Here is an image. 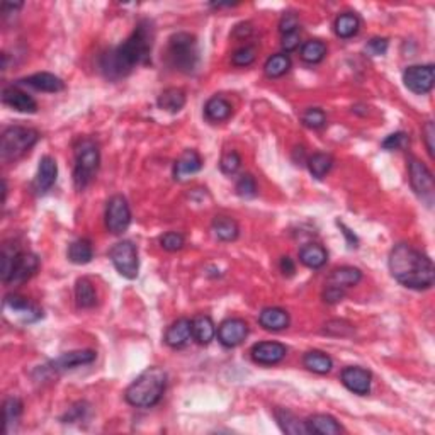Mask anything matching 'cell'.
I'll return each mask as SVG.
<instances>
[{"label":"cell","mask_w":435,"mask_h":435,"mask_svg":"<svg viewBox=\"0 0 435 435\" xmlns=\"http://www.w3.org/2000/svg\"><path fill=\"white\" fill-rule=\"evenodd\" d=\"M56 177H58V165H56V160L49 155H45L40 160V165H38V174L36 180H34V187L40 194L48 192L56 182Z\"/></svg>","instance_id":"cell-19"},{"label":"cell","mask_w":435,"mask_h":435,"mask_svg":"<svg viewBox=\"0 0 435 435\" xmlns=\"http://www.w3.org/2000/svg\"><path fill=\"white\" fill-rule=\"evenodd\" d=\"M298 26H299V17L296 16L295 12H286L284 16L281 17V23H279V31H281L282 36H284V34L296 33V31H298Z\"/></svg>","instance_id":"cell-46"},{"label":"cell","mask_w":435,"mask_h":435,"mask_svg":"<svg viewBox=\"0 0 435 435\" xmlns=\"http://www.w3.org/2000/svg\"><path fill=\"white\" fill-rule=\"evenodd\" d=\"M75 303L80 310H90L97 305V293L90 279L80 277L75 282Z\"/></svg>","instance_id":"cell-28"},{"label":"cell","mask_w":435,"mask_h":435,"mask_svg":"<svg viewBox=\"0 0 435 435\" xmlns=\"http://www.w3.org/2000/svg\"><path fill=\"white\" fill-rule=\"evenodd\" d=\"M21 256V250L16 243H5L2 249V253H0V275H2V281L5 284H9L10 277H12L14 272V265H16L17 259Z\"/></svg>","instance_id":"cell-33"},{"label":"cell","mask_w":435,"mask_h":435,"mask_svg":"<svg viewBox=\"0 0 435 435\" xmlns=\"http://www.w3.org/2000/svg\"><path fill=\"white\" fill-rule=\"evenodd\" d=\"M203 169V158L196 150H186L174 165L175 180H186Z\"/></svg>","instance_id":"cell-20"},{"label":"cell","mask_w":435,"mask_h":435,"mask_svg":"<svg viewBox=\"0 0 435 435\" xmlns=\"http://www.w3.org/2000/svg\"><path fill=\"white\" fill-rule=\"evenodd\" d=\"M240 165H242V158H240V155L236 153L235 150L225 151L221 157V162H219V169H221L223 174L226 175L235 174L240 169Z\"/></svg>","instance_id":"cell-43"},{"label":"cell","mask_w":435,"mask_h":435,"mask_svg":"<svg viewBox=\"0 0 435 435\" xmlns=\"http://www.w3.org/2000/svg\"><path fill=\"white\" fill-rule=\"evenodd\" d=\"M101 165V150L99 145L90 138H84L75 147V167H73V182L77 190H84L95 179Z\"/></svg>","instance_id":"cell-4"},{"label":"cell","mask_w":435,"mask_h":435,"mask_svg":"<svg viewBox=\"0 0 435 435\" xmlns=\"http://www.w3.org/2000/svg\"><path fill=\"white\" fill-rule=\"evenodd\" d=\"M131 225V210L125 196L116 194L108 201L105 206V228L112 235H121Z\"/></svg>","instance_id":"cell-9"},{"label":"cell","mask_w":435,"mask_h":435,"mask_svg":"<svg viewBox=\"0 0 435 435\" xmlns=\"http://www.w3.org/2000/svg\"><path fill=\"white\" fill-rule=\"evenodd\" d=\"M366 51L371 56H383L388 51V40H384V38H373L366 45Z\"/></svg>","instance_id":"cell-47"},{"label":"cell","mask_w":435,"mask_h":435,"mask_svg":"<svg viewBox=\"0 0 435 435\" xmlns=\"http://www.w3.org/2000/svg\"><path fill=\"white\" fill-rule=\"evenodd\" d=\"M167 390V373L160 367L145 369L125 393L126 401L136 408H151L157 405Z\"/></svg>","instance_id":"cell-3"},{"label":"cell","mask_w":435,"mask_h":435,"mask_svg":"<svg viewBox=\"0 0 435 435\" xmlns=\"http://www.w3.org/2000/svg\"><path fill=\"white\" fill-rule=\"evenodd\" d=\"M289 69H291V58L286 53H275V55L269 56L264 65V72L269 79H279V77L286 75Z\"/></svg>","instance_id":"cell-37"},{"label":"cell","mask_w":435,"mask_h":435,"mask_svg":"<svg viewBox=\"0 0 435 435\" xmlns=\"http://www.w3.org/2000/svg\"><path fill=\"white\" fill-rule=\"evenodd\" d=\"M169 62L182 73H192L199 63V46L194 34L175 33L169 40Z\"/></svg>","instance_id":"cell-6"},{"label":"cell","mask_w":435,"mask_h":435,"mask_svg":"<svg viewBox=\"0 0 435 435\" xmlns=\"http://www.w3.org/2000/svg\"><path fill=\"white\" fill-rule=\"evenodd\" d=\"M279 267H281V272L286 275V277H291V275H295L296 272L295 262H293L291 257L288 256L281 257V264H279Z\"/></svg>","instance_id":"cell-52"},{"label":"cell","mask_w":435,"mask_h":435,"mask_svg":"<svg viewBox=\"0 0 435 435\" xmlns=\"http://www.w3.org/2000/svg\"><path fill=\"white\" fill-rule=\"evenodd\" d=\"M340 381L350 393L364 396L369 395L371 383H373V374L367 369L359 366H349L342 371Z\"/></svg>","instance_id":"cell-12"},{"label":"cell","mask_w":435,"mask_h":435,"mask_svg":"<svg viewBox=\"0 0 435 435\" xmlns=\"http://www.w3.org/2000/svg\"><path fill=\"white\" fill-rule=\"evenodd\" d=\"M259 323L264 330L269 332H281L286 330L291 323L289 313L282 308H265L259 314Z\"/></svg>","instance_id":"cell-21"},{"label":"cell","mask_w":435,"mask_h":435,"mask_svg":"<svg viewBox=\"0 0 435 435\" xmlns=\"http://www.w3.org/2000/svg\"><path fill=\"white\" fill-rule=\"evenodd\" d=\"M216 337V327L206 314H197L192 320V340L199 345H208Z\"/></svg>","instance_id":"cell-25"},{"label":"cell","mask_w":435,"mask_h":435,"mask_svg":"<svg viewBox=\"0 0 435 435\" xmlns=\"http://www.w3.org/2000/svg\"><path fill=\"white\" fill-rule=\"evenodd\" d=\"M408 145H410V138H408V134L403 133V131H398V133L390 134V136H388L386 140L383 141V148L388 151L403 150V148H406Z\"/></svg>","instance_id":"cell-45"},{"label":"cell","mask_w":435,"mask_h":435,"mask_svg":"<svg viewBox=\"0 0 435 435\" xmlns=\"http://www.w3.org/2000/svg\"><path fill=\"white\" fill-rule=\"evenodd\" d=\"M408 174H410V184H412V189L415 190L417 196H419L429 208L432 206L434 190H435L432 172L427 169V165L423 164V162L417 160V158H410Z\"/></svg>","instance_id":"cell-8"},{"label":"cell","mask_w":435,"mask_h":435,"mask_svg":"<svg viewBox=\"0 0 435 435\" xmlns=\"http://www.w3.org/2000/svg\"><path fill=\"white\" fill-rule=\"evenodd\" d=\"M160 245L162 249L167 250V252H179V250H182L184 245H186V238H184L182 233L169 232L160 238Z\"/></svg>","instance_id":"cell-44"},{"label":"cell","mask_w":435,"mask_h":435,"mask_svg":"<svg viewBox=\"0 0 435 435\" xmlns=\"http://www.w3.org/2000/svg\"><path fill=\"white\" fill-rule=\"evenodd\" d=\"M94 259V249H92L90 240L79 238L70 243L69 247V260L77 265H86Z\"/></svg>","instance_id":"cell-36"},{"label":"cell","mask_w":435,"mask_h":435,"mask_svg":"<svg viewBox=\"0 0 435 435\" xmlns=\"http://www.w3.org/2000/svg\"><path fill=\"white\" fill-rule=\"evenodd\" d=\"M338 226H340V228H342V233H344L345 238H347V243H349L350 249H357V243H359V242H357V236L353 235L352 232H350V229L347 228V226L344 225V223L338 221Z\"/></svg>","instance_id":"cell-53"},{"label":"cell","mask_w":435,"mask_h":435,"mask_svg":"<svg viewBox=\"0 0 435 435\" xmlns=\"http://www.w3.org/2000/svg\"><path fill=\"white\" fill-rule=\"evenodd\" d=\"M303 364L308 371L314 374H328L334 367V360L321 350H310L303 357Z\"/></svg>","instance_id":"cell-32"},{"label":"cell","mask_w":435,"mask_h":435,"mask_svg":"<svg viewBox=\"0 0 435 435\" xmlns=\"http://www.w3.org/2000/svg\"><path fill=\"white\" fill-rule=\"evenodd\" d=\"M301 121H303V125L306 126V128L320 129V128H323L325 125H327V116H325V112L321 111V109L310 108V109H306L305 112H303Z\"/></svg>","instance_id":"cell-40"},{"label":"cell","mask_w":435,"mask_h":435,"mask_svg":"<svg viewBox=\"0 0 435 435\" xmlns=\"http://www.w3.org/2000/svg\"><path fill=\"white\" fill-rule=\"evenodd\" d=\"M2 102L5 105H9L10 109H14V111L26 112V114H34L38 111V102L29 94L23 92L16 86L3 88Z\"/></svg>","instance_id":"cell-16"},{"label":"cell","mask_w":435,"mask_h":435,"mask_svg":"<svg viewBox=\"0 0 435 435\" xmlns=\"http://www.w3.org/2000/svg\"><path fill=\"white\" fill-rule=\"evenodd\" d=\"M335 34L342 40L356 36L360 29V19L353 12H344L335 19Z\"/></svg>","instance_id":"cell-34"},{"label":"cell","mask_w":435,"mask_h":435,"mask_svg":"<svg viewBox=\"0 0 435 435\" xmlns=\"http://www.w3.org/2000/svg\"><path fill=\"white\" fill-rule=\"evenodd\" d=\"M38 267H40V259L34 253L21 252L19 259L14 265L12 277H10L9 282H24L38 271Z\"/></svg>","instance_id":"cell-24"},{"label":"cell","mask_w":435,"mask_h":435,"mask_svg":"<svg viewBox=\"0 0 435 435\" xmlns=\"http://www.w3.org/2000/svg\"><path fill=\"white\" fill-rule=\"evenodd\" d=\"M362 281V271L357 267H350V265H344V267H338L335 271H332V274L328 275L327 282L328 286H335V288H353L359 282Z\"/></svg>","instance_id":"cell-22"},{"label":"cell","mask_w":435,"mask_h":435,"mask_svg":"<svg viewBox=\"0 0 435 435\" xmlns=\"http://www.w3.org/2000/svg\"><path fill=\"white\" fill-rule=\"evenodd\" d=\"M299 43H301V36H299V33L296 31V33L284 34V36H282L281 46L286 53H291V51H295V49L299 48Z\"/></svg>","instance_id":"cell-49"},{"label":"cell","mask_w":435,"mask_h":435,"mask_svg":"<svg viewBox=\"0 0 435 435\" xmlns=\"http://www.w3.org/2000/svg\"><path fill=\"white\" fill-rule=\"evenodd\" d=\"M403 82L413 94H429L434 88L435 70L434 65H413L403 72Z\"/></svg>","instance_id":"cell-10"},{"label":"cell","mask_w":435,"mask_h":435,"mask_svg":"<svg viewBox=\"0 0 435 435\" xmlns=\"http://www.w3.org/2000/svg\"><path fill=\"white\" fill-rule=\"evenodd\" d=\"M157 104L162 111L167 112H179L186 105V92L182 88L171 87L165 88L157 99Z\"/></svg>","instance_id":"cell-29"},{"label":"cell","mask_w":435,"mask_h":435,"mask_svg":"<svg viewBox=\"0 0 435 435\" xmlns=\"http://www.w3.org/2000/svg\"><path fill=\"white\" fill-rule=\"evenodd\" d=\"M328 260V252L318 243H306L299 250V262L308 269H321Z\"/></svg>","instance_id":"cell-26"},{"label":"cell","mask_w":435,"mask_h":435,"mask_svg":"<svg viewBox=\"0 0 435 435\" xmlns=\"http://www.w3.org/2000/svg\"><path fill=\"white\" fill-rule=\"evenodd\" d=\"M334 167V158L328 153H314L308 158V169L314 179H323Z\"/></svg>","instance_id":"cell-39"},{"label":"cell","mask_w":435,"mask_h":435,"mask_svg":"<svg viewBox=\"0 0 435 435\" xmlns=\"http://www.w3.org/2000/svg\"><path fill=\"white\" fill-rule=\"evenodd\" d=\"M323 301L328 305H335V303H340L345 296V289L335 288V286H327V289L323 291Z\"/></svg>","instance_id":"cell-48"},{"label":"cell","mask_w":435,"mask_h":435,"mask_svg":"<svg viewBox=\"0 0 435 435\" xmlns=\"http://www.w3.org/2000/svg\"><path fill=\"white\" fill-rule=\"evenodd\" d=\"M23 401L17 396H9L3 401V430H5V434L12 432V429L23 415Z\"/></svg>","instance_id":"cell-35"},{"label":"cell","mask_w":435,"mask_h":435,"mask_svg":"<svg viewBox=\"0 0 435 435\" xmlns=\"http://www.w3.org/2000/svg\"><path fill=\"white\" fill-rule=\"evenodd\" d=\"M84 406H86V403H77L75 406L70 408V412L66 413V417L63 420L65 422H80L84 419V413L87 412V408H84Z\"/></svg>","instance_id":"cell-51"},{"label":"cell","mask_w":435,"mask_h":435,"mask_svg":"<svg viewBox=\"0 0 435 435\" xmlns=\"http://www.w3.org/2000/svg\"><path fill=\"white\" fill-rule=\"evenodd\" d=\"M218 342L226 349L238 347L249 335V323L242 318H228L218 327Z\"/></svg>","instance_id":"cell-11"},{"label":"cell","mask_w":435,"mask_h":435,"mask_svg":"<svg viewBox=\"0 0 435 435\" xmlns=\"http://www.w3.org/2000/svg\"><path fill=\"white\" fill-rule=\"evenodd\" d=\"M256 58H257L256 46L245 45L233 53L232 63L235 66H250L253 62H256Z\"/></svg>","instance_id":"cell-41"},{"label":"cell","mask_w":435,"mask_h":435,"mask_svg":"<svg viewBox=\"0 0 435 435\" xmlns=\"http://www.w3.org/2000/svg\"><path fill=\"white\" fill-rule=\"evenodd\" d=\"M232 104H229L225 97H219V95L211 97L210 101L206 102V105H204V114H206V118L213 123L226 121V119L232 116Z\"/></svg>","instance_id":"cell-30"},{"label":"cell","mask_w":435,"mask_h":435,"mask_svg":"<svg viewBox=\"0 0 435 435\" xmlns=\"http://www.w3.org/2000/svg\"><path fill=\"white\" fill-rule=\"evenodd\" d=\"M109 259L116 271L126 279L138 277V271H140V260H138V250L136 245L129 240H123L112 245L109 250Z\"/></svg>","instance_id":"cell-7"},{"label":"cell","mask_w":435,"mask_h":435,"mask_svg":"<svg viewBox=\"0 0 435 435\" xmlns=\"http://www.w3.org/2000/svg\"><path fill=\"white\" fill-rule=\"evenodd\" d=\"M299 56L305 63L314 65V63L323 62L325 56H327V45L320 40H310L301 46V51Z\"/></svg>","instance_id":"cell-38"},{"label":"cell","mask_w":435,"mask_h":435,"mask_svg":"<svg viewBox=\"0 0 435 435\" xmlns=\"http://www.w3.org/2000/svg\"><path fill=\"white\" fill-rule=\"evenodd\" d=\"M192 340V320L179 318L165 332V344L172 349L186 347Z\"/></svg>","instance_id":"cell-17"},{"label":"cell","mask_w":435,"mask_h":435,"mask_svg":"<svg viewBox=\"0 0 435 435\" xmlns=\"http://www.w3.org/2000/svg\"><path fill=\"white\" fill-rule=\"evenodd\" d=\"M236 194H238L240 197H243V199H252V197L257 196V182L256 179H253L250 174H243L242 177L238 179V182H236Z\"/></svg>","instance_id":"cell-42"},{"label":"cell","mask_w":435,"mask_h":435,"mask_svg":"<svg viewBox=\"0 0 435 435\" xmlns=\"http://www.w3.org/2000/svg\"><path fill=\"white\" fill-rule=\"evenodd\" d=\"M3 308H5V311L21 318L24 323H33V321L40 320L43 316V311L40 308L31 305L29 299L23 298L19 295H7L5 299H3Z\"/></svg>","instance_id":"cell-14"},{"label":"cell","mask_w":435,"mask_h":435,"mask_svg":"<svg viewBox=\"0 0 435 435\" xmlns=\"http://www.w3.org/2000/svg\"><path fill=\"white\" fill-rule=\"evenodd\" d=\"M214 236L221 242H233V240L238 238L240 235V226L238 223L229 216H216L213 219V225H211Z\"/></svg>","instance_id":"cell-31"},{"label":"cell","mask_w":435,"mask_h":435,"mask_svg":"<svg viewBox=\"0 0 435 435\" xmlns=\"http://www.w3.org/2000/svg\"><path fill=\"white\" fill-rule=\"evenodd\" d=\"M275 420H277L282 432L291 434V435L310 434L306 429V422H301V420H299L295 413L289 412V410H284V408L275 410Z\"/></svg>","instance_id":"cell-27"},{"label":"cell","mask_w":435,"mask_h":435,"mask_svg":"<svg viewBox=\"0 0 435 435\" xmlns=\"http://www.w3.org/2000/svg\"><path fill=\"white\" fill-rule=\"evenodd\" d=\"M17 86H27L34 90H40V92H62L65 88V82H63L60 77L53 75V73L48 72H40V73H34V75L26 77V79H21L17 80Z\"/></svg>","instance_id":"cell-18"},{"label":"cell","mask_w":435,"mask_h":435,"mask_svg":"<svg viewBox=\"0 0 435 435\" xmlns=\"http://www.w3.org/2000/svg\"><path fill=\"white\" fill-rule=\"evenodd\" d=\"M40 140V133L26 126H9L0 138V158L2 162H16L23 158Z\"/></svg>","instance_id":"cell-5"},{"label":"cell","mask_w":435,"mask_h":435,"mask_svg":"<svg viewBox=\"0 0 435 435\" xmlns=\"http://www.w3.org/2000/svg\"><path fill=\"white\" fill-rule=\"evenodd\" d=\"M252 359L262 366H274L288 356V347L279 342H259L250 350Z\"/></svg>","instance_id":"cell-15"},{"label":"cell","mask_w":435,"mask_h":435,"mask_svg":"<svg viewBox=\"0 0 435 435\" xmlns=\"http://www.w3.org/2000/svg\"><path fill=\"white\" fill-rule=\"evenodd\" d=\"M422 133H423V140H425V145H427V151H429L430 157H434V138H435L434 123L427 121L425 126H423Z\"/></svg>","instance_id":"cell-50"},{"label":"cell","mask_w":435,"mask_h":435,"mask_svg":"<svg viewBox=\"0 0 435 435\" xmlns=\"http://www.w3.org/2000/svg\"><path fill=\"white\" fill-rule=\"evenodd\" d=\"M95 357H97V353L94 350H72V352H65L60 357H56L55 360H51L48 364V369L51 373H63V371L75 369V367L92 364L95 360Z\"/></svg>","instance_id":"cell-13"},{"label":"cell","mask_w":435,"mask_h":435,"mask_svg":"<svg viewBox=\"0 0 435 435\" xmlns=\"http://www.w3.org/2000/svg\"><path fill=\"white\" fill-rule=\"evenodd\" d=\"M155 41L153 23L143 19L138 23L136 29L123 45L109 49L101 58V70L111 80L123 79L129 75L138 65H147L150 62L151 49Z\"/></svg>","instance_id":"cell-1"},{"label":"cell","mask_w":435,"mask_h":435,"mask_svg":"<svg viewBox=\"0 0 435 435\" xmlns=\"http://www.w3.org/2000/svg\"><path fill=\"white\" fill-rule=\"evenodd\" d=\"M306 429L310 434L320 435H337L344 432L342 425L334 419V417L323 415V413L310 417V419L306 420Z\"/></svg>","instance_id":"cell-23"},{"label":"cell","mask_w":435,"mask_h":435,"mask_svg":"<svg viewBox=\"0 0 435 435\" xmlns=\"http://www.w3.org/2000/svg\"><path fill=\"white\" fill-rule=\"evenodd\" d=\"M388 267L393 277L405 288L415 291L432 288L435 277L432 260L408 243H398L393 247Z\"/></svg>","instance_id":"cell-2"}]
</instances>
